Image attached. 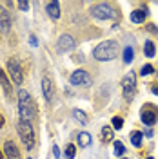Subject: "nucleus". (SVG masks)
Masks as SVG:
<instances>
[{
    "mask_svg": "<svg viewBox=\"0 0 158 159\" xmlns=\"http://www.w3.org/2000/svg\"><path fill=\"white\" fill-rule=\"evenodd\" d=\"M0 27H2V31H9L11 27V16L2 6H0Z\"/></svg>",
    "mask_w": 158,
    "mask_h": 159,
    "instance_id": "ddd939ff",
    "label": "nucleus"
},
{
    "mask_svg": "<svg viewBox=\"0 0 158 159\" xmlns=\"http://www.w3.org/2000/svg\"><path fill=\"white\" fill-rule=\"evenodd\" d=\"M131 143H133L135 147H140V145H142V132H133V134H131Z\"/></svg>",
    "mask_w": 158,
    "mask_h": 159,
    "instance_id": "412c9836",
    "label": "nucleus"
},
{
    "mask_svg": "<svg viewBox=\"0 0 158 159\" xmlns=\"http://www.w3.org/2000/svg\"><path fill=\"white\" fill-rule=\"evenodd\" d=\"M153 65H144V67H142V69H140V74H142V76H149V74H153Z\"/></svg>",
    "mask_w": 158,
    "mask_h": 159,
    "instance_id": "b1692460",
    "label": "nucleus"
},
{
    "mask_svg": "<svg viewBox=\"0 0 158 159\" xmlns=\"http://www.w3.org/2000/svg\"><path fill=\"white\" fill-rule=\"evenodd\" d=\"M18 112H20V119L22 121H33L37 118V107L35 101L27 94V90H18Z\"/></svg>",
    "mask_w": 158,
    "mask_h": 159,
    "instance_id": "f257e3e1",
    "label": "nucleus"
},
{
    "mask_svg": "<svg viewBox=\"0 0 158 159\" xmlns=\"http://www.w3.org/2000/svg\"><path fill=\"white\" fill-rule=\"evenodd\" d=\"M73 118L77 119L78 123H82V125H86V123H87V116H86V114H84L80 109H75V110H73Z\"/></svg>",
    "mask_w": 158,
    "mask_h": 159,
    "instance_id": "dca6fc26",
    "label": "nucleus"
},
{
    "mask_svg": "<svg viewBox=\"0 0 158 159\" xmlns=\"http://www.w3.org/2000/svg\"><path fill=\"white\" fill-rule=\"evenodd\" d=\"M46 9H47V15H49L53 20H57V18L60 16V4L57 2V0H53V2H47Z\"/></svg>",
    "mask_w": 158,
    "mask_h": 159,
    "instance_id": "4468645a",
    "label": "nucleus"
},
{
    "mask_svg": "<svg viewBox=\"0 0 158 159\" xmlns=\"http://www.w3.org/2000/svg\"><path fill=\"white\" fill-rule=\"evenodd\" d=\"M75 47V40H73V36H69V34H62L58 38V42H57V51L58 52H67V51H71Z\"/></svg>",
    "mask_w": 158,
    "mask_h": 159,
    "instance_id": "1a4fd4ad",
    "label": "nucleus"
},
{
    "mask_svg": "<svg viewBox=\"0 0 158 159\" xmlns=\"http://www.w3.org/2000/svg\"><path fill=\"white\" fill-rule=\"evenodd\" d=\"M93 81H91V76H89L86 70H75L73 74H71V85H86V87H89Z\"/></svg>",
    "mask_w": 158,
    "mask_h": 159,
    "instance_id": "6e6552de",
    "label": "nucleus"
},
{
    "mask_svg": "<svg viewBox=\"0 0 158 159\" xmlns=\"http://www.w3.org/2000/svg\"><path fill=\"white\" fill-rule=\"evenodd\" d=\"M147 31H149V33H153V34H158V27L155 25V24H149V25H147Z\"/></svg>",
    "mask_w": 158,
    "mask_h": 159,
    "instance_id": "a878e982",
    "label": "nucleus"
},
{
    "mask_svg": "<svg viewBox=\"0 0 158 159\" xmlns=\"http://www.w3.org/2000/svg\"><path fill=\"white\" fill-rule=\"evenodd\" d=\"M146 136H147V138H151V136H153V130L147 129V130H146Z\"/></svg>",
    "mask_w": 158,
    "mask_h": 159,
    "instance_id": "2f4dec72",
    "label": "nucleus"
},
{
    "mask_svg": "<svg viewBox=\"0 0 158 159\" xmlns=\"http://www.w3.org/2000/svg\"><path fill=\"white\" fill-rule=\"evenodd\" d=\"M116 52H118V43L115 40H106V42H102L95 47L93 56L100 61H109V60H113L116 56Z\"/></svg>",
    "mask_w": 158,
    "mask_h": 159,
    "instance_id": "f03ea898",
    "label": "nucleus"
},
{
    "mask_svg": "<svg viewBox=\"0 0 158 159\" xmlns=\"http://www.w3.org/2000/svg\"><path fill=\"white\" fill-rule=\"evenodd\" d=\"M75 154H77V148H75V145H67L66 147V157H75Z\"/></svg>",
    "mask_w": 158,
    "mask_h": 159,
    "instance_id": "5701e85b",
    "label": "nucleus"
},
{
    "mask_svg": "<svg viewBox=\"0 0 158 159\" xmlns=\"http://www.w3.org/2000/svg\"><path fill=\"white\" fill-rule=\"evenodd\" d=\"M146 56H147V58H153V56H155V43H153L151 40L146 42Z\"/></svg>",
    "mask_w": 158,
    "mask_h": 159,
    "instance_id": "aec40b11",
    "label": "nucleus"
},
{
    "mask_svg": "<svg viewBox=\"0 0 158 159\" xmlns=\"http://www.w3.org/2000/svg\"><path fill=\"white\" fill-rule=\"evenodd\" d=\"M0 85H2V89H4V92H6V96L7 98H13V89H11V83L9 80H7V76H6V72L0 69Z\"/></svg>",
    "mask_w": 158,
    "mask_h": 159,
    "instance_id": "f8f14e48",
    "label": "nucleus"
},
{
    "mask_svg": "<svg viewBox=\"0 0 158 159\" xmlns=\"http://www.w3.org/2000/svg\"><path fill=\"white\" fill-rule=\"evenodd\" d=\"M133 58H135V51H133V47L127 45V47L124 49V61H126V63H131Z\"/></svg>",
    "mask_w": 158,
    "mask_h": 159,
    "instance_id": "a211bd4d",
    "label": "nucleus"
},
{
    "mask_svg": "<svg viewBox=\"0 0 158 159\" xmlns=\"http://www.w3.org/2000/svg\"><path fill=\"white\" fill-rule=\"evenodd\" d=\"M122 89H124V98L126 99H131L135 98V94H136V74L135 72H129L124 76L122 80Z\"/></svg>",
    "mask_w": 158,
    "mask_h": 159,
    "instance_id": "20e7f679",
    "label": "nucleus"
},
{
    "mask_svg": "<svg viewBox=\"0 0 158 159\" xmlns=\"http://www.w3.org/2000/svg\"><path fill=\"white\" fill-rule=\"evenodd\" d=\"M42 90H44V98L47 103L53 101V81H51L47 76L46 78H42Z\"/></svg>",
    "mask_w": 158,
    "mask_h": 159,
    "instance_id": "9d476101",
    "label": "nucleus"
},
{
    "mask_svg": "<svg viewBox=\"0 0 158 159\" xmlns=\"http://www.w3.org/2000/svg\"><path fill=\"white\" fill-rule=\"evenodd\" d=\"M18 7L22 11H27L29 9V2H18Z\"/></svg>",
    "mask_w": 158,
    "mask_h": 159,
    "instance_id": "bb28decb",
    "label": "nucleus"
},
{
    "mask_svg": "<svg viewBox=\"0 0 158 159\" xmlns=\"http://www.w3.org/2000/svg\"><path fill=\"white\" fill-rule=\"evenodd\" d=\"M53 156H55V157H57V159H60V148H58V147H57V145L53 147Z\"/></svg>",
    "mask_w": 158,
    "mask_h": 159,
    "instance_id": "c85d7f7f",
    "label": "nucleus"
},
{
    "mask_svg": "<svg viewBox=\"0 0 158 159\" xmlns=\"http://www.w3.org/2000/svg\"><path fill=\"white\" fill-rule=\"evenodd\" d=\"M4 152H6V157L7 159H20V152H18L17 145H15L13 141H7V143H6Z\"/></svg>",
    "mask_w": 158,
    "mask_h": 159,
    "instance_id": "9b49d317",
    "label": "nucleus"
},
{
    "mask_svg": "<svg viewBox=\"0 0 158 159\" xmlns=\"http://www.w3.org/2000/svg\"><path fill=\"white\" fill-rule=\"evenodd\" d=\"M7 70H9V76L13 78V81H15L17 85H22V81H24V70L20 67L18 60L17 58L7 60Z\"/></svg>",
    "mask_w": 158,
    "mask_h": 159,
    "instance_id": "423d86ee",
    "label": "nucleus"
},
{
    "mask_svg": "<svg viewBox=\"0 0 158 159\" xmlns=\"http://www.w3.org/2000/svg\"><path fill=\"white\" fill-rule=\"evenodd\" d=\"M153 92L158 96V83H155V85H153Z\"/></svg>",
    "mask_w": 158,
    "mask_h": 159,
    "instance_id": "7c9ffc66",
    "label": "nucleus"
},
{
    "mask_svg": "<svg viewBox=\"0 0 158 159\" xmlns=\"http://www.w3.org/2000/svg\"><path fill=\"white\" fill-rule=\"evenodd\" d=\"M29 43L33 45V47H37V45H38V40H37L35 34H31V36H29Z\"/></svg>",
    "mask_w": 158,
    "mask_h": 159,
    "instance_id": "cd10ccee",
    "label": "nucleus"
},
{
    "mask_svg": "<svg viewBox=\"0 0 158 159\" xmlns=\"http://www.w3.org/2000/svg\"><path fill=\"white\" fill-rule=\"evenodd\" d=\"M0 159H2V152H0Z\"/></svg>",
    "mask_w": 158,
    "mask_h": 159,
    "instance_id": "473e14b6",
    "label": "nucleus"
},
{
    "mask_svg": "<svg viewBox=\"0 0 158 159\" xmlns=\"http://www.w3.org/2000/svg\"><path fill=\"white\" fill-rule=\"evenodd\" d=\"M146 16H147V13L144 9H135L133 13H131V22H135V24H142L144 20H146Z\"/></svg>",
    "mask_w": 158,
    "mask_h": 159,
    "instance_id": "2eb2a0df",
    "label": "nucleus"
},
{
    "mask_svg": "<svg viewBox=\"0 0 158 159\" xmlns=\"http://www.w3.org/2000/svg\"><path fill=\"white\" fill-rule=\"evenodd\" d=\"M124 152H126L124 145H122L120 141H115V156H116V157H122V156H124Z\"/></svg>",
    "mask_w": 158,
    "mask_h": 159,
    "instance_id": "4be33fe9",
    "label": "nucleus"
},
{
    "mask_svg": "<svg viewBox=\"0 0 158 159\" xmlns=\"http://www.w3.org/2000/svg\"><path fill=\"white\" fill-rule=\"evenodd\" d=\"M122 127H124V121H122V118H113V129L120 130Z\"/></svg>",
    "mask_w": 158,
    "mask_h": 159,
    "instance_id": "393cba45",
    "label": "nucleus"
},
{
    "mask_svg": "<svg viewBox=\"0 0 158 159\" xmlns=\"http://www.w3.org/2000/svg\"><path fill=\"white\" fill-rule=\"evenodd\" d=\"M78 143L82 145V147H89V145H91V134H87V132H80L78 134Z\"/></svg>",
    "mask_w": 158,
    "mask_h": 159,
    "instance_id": "f3484780",
    "label": "nucleus"
},
{
    "mask_svg": "<svg viewBox=\"0 0 158 159\" xmlns=\"http://www.w3.org/2000/svg\"><path fill=\"white\" fill-rule=\"evenodd\" d=\"M91 15L95 16L96 20H109L115 16V11H113V7L109 6V4H95L93 7H91Z\"/></svg>",
    "mask_w": 158,
    "mask_h": 159,
    "instance_id": "39448f33",
    "label": "nucleus"
},
{
    "mask_svg": "<svg viewBox=\"0 0 158 159\" xmlns=\"http://www.w3.org/2000/svg\"><path fill=\"white\" fill-rule=\"evenodd\" d=\"M142 121L146 123V125H155L158 121V109L155 105H144V109H142Z\"/></svg>",
    "mask_w": 158,
    "mask_h": 159,
    "instance_id": "0eeeda50",
    "label": "nucleus"
},
{
    "mask_svg": "<svg viewBox=\"0 0 158 159\" xmlns=\"http://www.w3.org/2000/svg\"><path fill=\"white\" fill-rule=\"evenodd\" d=\"M147 159H155V157H147Z\"/></svg>",
    "mask_w": 158,
    "mask_h": 159,
    "instance_id": "72a5a7b5",
    "label": "nucleus"
},
{
    "mask_svg": "<svg viewBox=\"0 0 158 159\" xmlns=\"http://www.w3.org/2000/svg\"><path fill=\"white\" fill-rule=\"evenodd\" d=\"M17 130H18V136H20V139H22V143L26 145V148L31 150L35 147V130L31 127V123L20 119L18 123H17Z\"/></svg>",
    "mask_w": 158,
    "mask_h": 159,
    "instance_id": "7ed1b4c3",
    "label": "nucleus"
},
{
    "mask_svg": "<svg viewBox=\"0 0 158 159\" xmlns=\"http://www.w3.org/2000/svg\"><path fill=\"white\" fill-rule=\"evenodd\" d=\"M4 123H6V119H4V116H2V114H0V129L4 127Z\"/></svg>",
    "mask_w": 158,
    "mask_h": 159,
    "instance_id": "c756f323",
    "label": "nucleus"
},
{
    "mask_svg": "<svg viewBox=\"0 0 158 159\" xmlns=\"http://www.w3.org/2000/svg\"><path fill=\"white\" fill-rule=\"evenodd\" d=\"M29 159H31V157H29Z\"/></svg>",
    "mask_w": 158,
    "mask_h": 159,
    "instance_id": "f704fd0d",
    "label": "nucleus"
},
{
    "mask_svg": "<svg viewBox=\"0 0 158 159\" xmlns=\"http://www.w3.org/2000/svg\"><path fill=\"white\" fill-rule=\"evenodd\" d=\"M113 138H115L113 129H111V127H104V129H102V139H104V141H113Z\"/></svg>",
    "mask_w": 158,
    "mask_h": 159,
    "instance_id": "6ab92c4d",
    "label": "nucleus"
}]
</instances>
